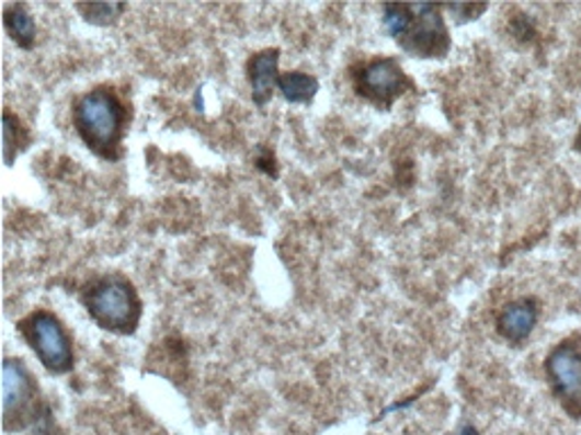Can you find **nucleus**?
<instances>
[{"label": "nucleus", "instance_id": "obj_16", "mask_svg": "<svg viewBox=\"0 0 581 435\" xmlns=\"http://www.w3.org/2000/svg\"><path fill=\"white\" fill-rule=\"evenodd\" d=\"M511 25H513V27H511L513 37H515V39H521L523 44H527V42H532V39L536 37V30H534L529 16H521L519 21H513Z\"/></svg>", "mask_w": 581, "mask_h": 435}, {"label": "nucleus", "instance_id": "obj_2", "mask_svg": "<svg viewBox=\"0 0 581 435\" xmlns=\"http://www.w3.org/2000/svg\"><path fill=\"white\" fill-rule=\"evenodd\" d=\"M381 21L402 53L415 59H445L452 37L441 5L432 3H386Z\"/></svg>", "mask_w": 581, "mask_h": 435}, {"label": "nucleus", "instance_id": "obj_12", "mask_svg": "<svg viewBox=\"0 0 581 435\" xmlns=\"http://www.w3.org/2000/svg\"><path fill=\"white\" fill-rule=\"evenodd\" d=\"M32 144L30 137V129L23 125V121L5 110L3 112V157H5V165L12 169L14 161L19 159V154H23Z\"/></svg>", "mask_w": 581, "mask_h": 435}, {"label": "nucleus", "instance_id": "obj_5", "mask_svg": "<svg viewBox=\"0 0 581 435\" xmlns=\"http://www.w3.org/2000/svg\"><path fill=\"white\" fill-rule=\"evenodd\" d=\"M16 329L23 336V341L27 343V347L35 352V356L39 358L46 373L55 377H64V375L73 373V367H76L73 339L55 313L46 309H37L30 316H25L16 324Z\"/></svg>", "mask_w": 581, "mask_h": 435}, {"label": "nucleus", "instance_id": "obj_17", "mask_svg": "<svg viewBox=\"0 0 581 435\" xmlns=\"http://www.w3.org/2000/svg\"><path fill=\"white\" fill-rule=\"evenodd\" d=\"M572 150L581 157V123L577 127V134H574V139H572Z\"/></svg>", "mask_w": 581, "mask_h": 435}, {"label": "nucleus", "instance_id": "obj_9", "mask_svg": "<svg viewBox=\"0 0 581 435\" xmlns=\"http://www.w3.org/2000/svg\"><path fill=\"white\" fill-rule=\"evenodd\" d=\"M280 55H282L280 48H266L262 53H254L246 64L250 95L257 107H266L277 89Z\"/></svg>", "mask_w": 581, "mask_h": 435}, {"label": "nucleus", "instance_id": "obj_13", "mask_svg": "<svg viewBox=\"0 0 581 435\" xmlns=\"http://www.w3.org/2000/svg\"><path fill=\"white\" fill-rule=\"evenodd\" d=\"M76 10L82 14V19L87 23L107 27L121 19V14L127 10V5L125 3H80V5H76Z\"/></svg>", "mask_w": 581, "mask_h": 435}, {"label": "nucleus", "instance_id": "obj_1", "mask_svg": "<svg viewBox=\"0 0 581 435\" xmlns=\"http://www.w3.org/2000/svg\"><path fill=\"white\" fill-rule=\"evenodd\" d=\"M73 127L82 144L103 161L116 163L123 159L125 131L130 123V107L114 87L101 84L73 100Z\"/></svg>", "mask_w": 581, "mask_h": 435}, {"label": "nucleus", "instance_id": "obj_10", "mask_svg": "<svg viewBox=\"0 0 581 435\" xmlns=\"http://www.w3.org/2000/svg\"><path fill=\"white\" fill-rule=\"evenodd\" d=\"M3 25H5V32L10 35V39L19 48H23V50L35 48L37 23H35V19H32L30 10L23 3H12L5 8Z\"/></svg>", "mask_w": 581, "mask_h": 435}, {"label": "nucleus", "instance_id": "obj_4", "mask_svg": "<svg viewBox=\"0 0 581 435\" xmlns=\"http://www.w3.org/2000/svg\"><path fill=\"white\" fill-rule=\"evenodd\" d=\"M350 84L354 95L377 112H391L400 98L415 91V82L396 57H373L352 64Z\"/></svg>", "mask_w": 581, "mask_h": 435}, {"label": "nucleus", "instance_id": "obj_7", "mask_svg": "<svg viewBox=\"0 0 581 435\" xmlns=\"http://www.w3.org/2000/svg\"><path fill=\"white\" fill-rule=\"evenodd\" d=\"M543 375L563 415L581 422V331L568 333L547 352Z\"/></svg>", "mask_w": 581, "mask_h": 435}, {"label": "nucleus", "instance_id": "obj_14", "mask_svg": "<svg viewBox=\"0 0 581 435\" xmlns=\"http://www.w3.org/2000/svg\"><path fill=\"white\" fill-rule=\"evenodd\" d=\"M443 12H447L457 25H466L470 21H477L483 12L489 10L487 3H449V5H441Z\"/></svg>", "mask_w": 581, "mask_h": 435}, {"label": "nucleus", "instance_id": "obj_15", "mask_svg": "<svg viewBox=\"0 0 581 435\" xmlns=\"http://www.w3.org/2000/svg\"><path fill=\"white\" fill-rule=\"evenodd\" d=\"M254 163H257V169H260L264 175H269V178H277V163H275V154H273V150L271 148H260V152H257V159H254Z\"/></svg>", "mask_w": 581, "mask_h": 435}, {"label": "nucleus", "instance_id": "obj_8", "mask_svg": "<svg viewBox=\"0 0 581 435\" xmlns=\"http://www.w3.org/2000/svg\"><path fill=\"white\" fill-rule=\"evenodd\" d=\"M540 320V302L534 295L515 297L506 302L495 318L498 336L511 347L525 345Z\"/></svg>", "mask_w": 581, "mask_h": 435}, {"label": "nucleus", "instance_id": "obj_11", "mask_svg": "<svg viewBox=\"0 0 581 435\" xmlns=\"http://www.w3.org/2000/svg\"><path fill=\"white\" fill-rule=\"evenodd\" d=\"M318 89H320L318 78L303 71L282 73L277 80V91L290 105H311Z\"/></svg>", "mask_w": 581, "mask_h": 435}, {"label": "nucleus", "instance_id": "obj_18", "mask_svg": "<svg viewBox=\"0 0 581 435\" xmlns=\"http://www.w3.org/2000/svg\"><path fill=\"white\" fill-rule=\"evenodd\" d=\"M459 435H479V431H477L472 424H462Z\"/></svg>", "mask_w": 581, "mask_h": 435}, {"label": "nucleus", "instance_id": "obj_6", "mask_svg": "<svg viewBox=\"0 0 581 435\" xmlns=\"http://www.w3.org/2000/svg\"><path fill=\"white\" fill-rule=\"evenodd\" d=\"M50 424V409L42 404L39 386L21 358L3 363V426L19 433L30 426Z\"/></svg>", "mask_w": 581, "mask_h": 435}, {"label": "nucleus", "instance_id": "obj_3", "mask_svg": "<svg viewBox=\"0 0 581 435\" xmlns=\"http://www.w3.org/2000/svg\"><path fill=\"white\" fill-rule=\"evenodd\" d=\"M89 318L116 336H135L144 305L135 284L123 275H103L89 282L80 293Z\"/></svg>", "mask_w": 581, "mask_h": 435}]
</instances>
